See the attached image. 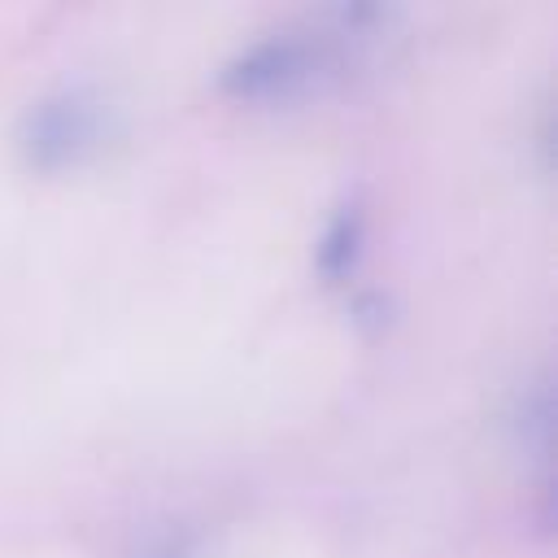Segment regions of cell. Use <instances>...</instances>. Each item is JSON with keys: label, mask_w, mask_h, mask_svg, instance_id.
Segmentation results:
<instances>
[]
</instances>
